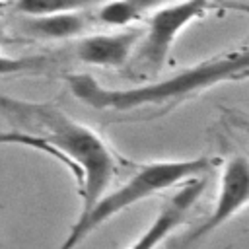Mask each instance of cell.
I'll use <instances>...</instances> for the list:
<instances>
[{"label":"cell","mask_w":249,"mask_h":249,"mask_svg":"<svg viewBox=\"0 0 249 249\" xmlns=\"http://www.w3.org/2000/svg\"><path fill=\"white\" fill-rule=\"evenodd\" d=\"M0 113L10 130L25 132L47 142L60 163L74 175L82 198L80 214L107 191L119 169V160L107 142L88 124L72 119L53 103H37L0 95Z\"/></svg>","instance_id":"6da1fadb"},{"label":"cell","mask_w":249,"mask_h":249,"mask_svg":"<svg viewBox=\"0 0 249 249\" xmlns=\"http://www.w3.org/2000/svg\"><path fill=\"white\" fill-rule=\"evenodd\" d=\"M245 78H249V47L206 58L195 66H189L173 74L167 80L134 86L126 89L105 88L89 74H70L66 82L72 95L82 103L99 111L124 113L150 105L154 107L175 105L216 84L228 80H245Z\"/></svg>","instance_id":"7a4b0ae2"},{"label":"cell","mask_w":249,"mask_h":249,"mask_svg":"<svg viewBox=\"0 0 249 249\" xmlns=\"http://www.w3.org/2000/svg\"><path fill=\"white\" fill-rule=\"evenodd\" d=\"M216 163L214 158H191V160H161L136 167L124 183L113 191H105L68 230V235L58 249H76L89 233L109 222L119 212L134 206L136 202L154 196L156 193L179 185L191 177L204 175Z\"/></svg>","instance_id":"3957f363"},{"label":"cell","mask_w":249,"mask_h":249,"mask_svg":"<svg viewBox=\"0 0 249 249\" xmlns=\"http://www.w3.org/2000/svg\"><path fill=\"white\" fill-rule=\"evenodd\" d=\"M208 8V0H175L154 10L134 49L138 64L148 72H160L181 31L195 19H200Z\"/></svg>","instance_id":"277c9868"},{"label":"cell","mask_w":249,"mask_h":249,"mask_svg":"<svg viewBox=\"0 0 249 249\" xmlns=\"http://www.w3.org/2000/svg\"><path fill=\"white\" fill-rule=\"evenodd\" d=\"M247 204H249V158L235 154L228 158L226 163L222 165L220 191L216 195L210 214L179 239L177 249H187L193 243L204 239L208 233H212L216 228L226 224Z\"/></svg>","instance_id":"5b68a950"},{"label":"cell","mask_w":249,"mask_h":249,"mask_svg":"<svg viewBox=\"0 0 249 249\" xmlns=\"http://www.w3.org/2000/svg\"><path fill=\"white\" fill-rule=\"evenodd\" d=\"M206 189V177L196 175L183 183H179V189L173 196H169L163 206L160 208L158 216L152 220V224L140 233V237L128 247V249H156L160 247L189 216L195 202L200 198V195Z\"/></svg>","instance_id":"8992f818"},{"label":"cell","mask_w":249,"mask_h":249,"mask_svg":"<svg viewBox=\"0 0 249 249\" xmlns=\"http://www.w3.org/2000/svg\"><path fill=\"white\" fill-rule=\"evenodd\" d=\"M142 37L140 27H123L113 33H93L78 41L76 56L78 60L103 66V68H121L126 64Z\"/></svg>","instance_id":"52a82bcc"},{"label":"cell","mask_w":249,"mask_h":249,"mask_svg":"<svg viewBox=\"0 0 249 249\" xmlns=\"http://www.w3.org/2000/svg\"><path fill=\"white\" fill-rule=\"evenodd\" d=\"M88 27V19L82 12L31 16L23 21V29L39 39H70L80 35Z\"/></svg>","instance_id":"ba28073f"},{"label":"cell","mask_w":249,"mask_h":249,"mask_svg":"<svg viewBox=\"0 0 249 249\" xmlns=\"http://www.w3.org/2000/svg\"><path fill=\"white\" fill-rule=\"evenodd\" d=\"M165 2L167 0H105L97 10V19L111 27H128Z\"/></svg>","instance_id":"9c48e42d"},{"label":"cell","mask_w":249,"mask_h":249,"mask_svg":"<svg viewBox=\"0 0 249 249\" xmlns=\"http://www.w3.org/2000/svg\"><path fill=\"white\" fill-rule=\"evenodd\" d=\"M101 0H16V12L31 18V16H49V14H66V12H82L84 8L97 4Z\"/></svg>","instance_id":"30bf717a"},{"label":"cell","mask_w":249,"mask_h":249,"mask_svg":"<svg viewBox=\"0 0 249 249\" xmlns=\"http://www.w3.org/2000/svg\"><path fill=\"white\" fill-rule=\"evenodd\" d=\"M45 64L43 56H12V54H4L0 53V78L4 76H18V74H25L31 70H37Z\"/></svg>","instance_id":"8fae6325"},{"label":"cell","mask_w":249,"mask_h":249,"mask_svg":"<svg viewBox=\"0 0 249 249\" xmlns=\"http://www.w3.org/2000/svg\"><path fill=\"white\" fill-rule=\"evenodd\" d=\"M0 146H25V148H33V150H39L51 158H54L56 161H60L58 154L47 144L43 142L41 138L37 136H31V134H25V132H16V130H0Z\"/></svg>","instance_id":"7c38bea8"},{"label":"cell","mask_w":249,"mask_h":249,"mask_svg":"<svg viewBox=\"0 0 249 249\" xmlns=\"http://www.w3.org/2000/svg\"><path fill=\"white\" fill-rule=\"evenodd\" d=\"M222 119L230 128L237 130L249 140V113L239 111L235 107H222Z\"/></svg>","instance_id":"4fadbf2b"},{"label":"cell","mask_w":249,"mask_h":249,"mask_svg":"<svg viewBox=\"0 0 249 249\" xmlns=\"http://www.w3.org/2000/svg\"><path fill=\"white\" fill-rule=\"evenodd\" d=\"M226 8H230V10H237V12H243V14H249V6H247V4H231V2H228Z\"/></svg>","instance_id":"5bb4252c"},{"label":"cell","mask_w":249,"mask_h":249,"mask_svg":"<svg viewBox=\"0 0 249 249\" xmlns=\"http://www.w3.org/2000/svg\"><path fill=\"white\" fill-rule=\"evenodd\" d=\"M10 39H8V35H6V31H4V27H2V23H0V45H4V43H8Z\"/></svg>","instance_id":"9a60e30c"}]
</instances>
